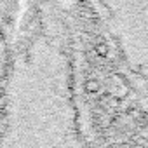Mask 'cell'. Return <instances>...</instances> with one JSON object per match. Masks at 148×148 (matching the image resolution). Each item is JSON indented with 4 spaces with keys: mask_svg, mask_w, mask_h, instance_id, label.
<instances>
[{
    "mask_svg": "<svg viewBox=\"0 0 148 148\" xmlns=\"http://www.w3.org/2000/svg\"><path fill=\"white\" fill-rule=\"evenodd\" d=\"M86 148H148L146 138H122V139H94Z\"/></svg>",
    "mask_w": 148,
    "mask_h": 148,
    "instance_id": "4",
    "label": "cell"
},
{
    "mask_svg": "<svg viewBox=\"0 0 148 148\" xmlns=\"http://www.w3.org/2000/svg\"><path fill=\"white\" fill-rule=\"evenodd\" d=\"M89 138H148V2L70 4Z\"/></svg>",
    "mask_w": 148,
    "mask_h": 148,
    "instance_id": "2",
    "label": "cell"
},
{
    "mask_svg": "<svg viewBox=\"0 0 148 148\" xmlns=\"http://www.w3.org/2000/svg\"><path fill=\"white\" fill-rule=\"evenodd\" d=\"M18 9H19L18 4L0 2V91L4 87V82L11 68V61H12L16 32L19 25V21L16 19Z\"/></svg>",
    "mask_w": 148,
    "mask_h": 148,
    "instance_id": "3",
    "label": "cell"
},
{
    "mask_svg": "<svg viewBox=\"0 0 148 148\" xmlns=\"http://www.w3.org/2000/svg\"><path fill=\"white\" fill-rule=\"evenodd\" d=\"M89 143L70 4H30L0 91V148H86Z\"/></svg>",
    "mask_w": 148,
    "mask_h": 148,
    "instance_id": "1",
    "label": "cell"
}]
</instances>
